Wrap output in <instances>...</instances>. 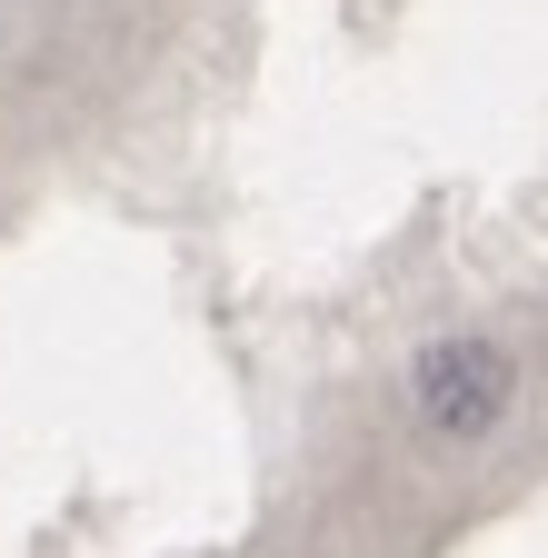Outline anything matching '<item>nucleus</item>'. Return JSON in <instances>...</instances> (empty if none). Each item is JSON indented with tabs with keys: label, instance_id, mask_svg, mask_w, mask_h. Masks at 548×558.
<instances>
[{
	"label": "nucleus",
	"instance_id": "f257e3e1",
	"mask_svg": "<svg viewBox=\"0 0 548 558\" xmlns=\"http://www.w3.org/2000/svg\"><path fill=\"white\" fill-rule=\"evenodd\" d=\"M509 389H519V369H509V349H499V339H429L419 360H409V399L429 409V429H439V439H478V429H499Z\"/></svg>",
	"mask_w": 548,
	"mask_h": 558
}]
</instances>
